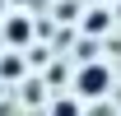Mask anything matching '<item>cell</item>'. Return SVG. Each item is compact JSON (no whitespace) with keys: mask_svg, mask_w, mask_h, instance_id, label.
Masks as SVG:
<instances>
[{"mask_svg":"<svg viewBox=\"0 0 121 116\" xmlns=\"http://www.w3.org/2000/svg\"><path fill=\"white\" fill-rule=\"evenodd\" d=\"M75 98L79 102H93V98H107V88H112V70L107 65H98V60H84L75 70Z\"/></svg>","mask_w":121,"mask_h":116,"instance_id":"cell-1","label":"cell"},{"mask_svg":"<svg viewBox=\"0 0 121 116\" xmlns=\"http://www.w3.org/2000/svg\"><path fill=\"white\" fill-rule=\"evenodd\" d=\"M0 37H5V46H9V51H23V46L33 42V19H28V14H14V9H5V14H0Z\"/></svg>","mask_w":121,"mask_h":116,"instance_id":"cell-2","label":"cell"},{"mask_svg":"<svg viewBox=\"0 0 121 116\" xmlns=\"http://www.w3.org/2000/svg\"><path fill=\"white\" fill-rule=\"evenodd\" d=\"M107 28H112V14H107L103 5H93V9H84V33H89V37H103Z\"/></svg>","mask_w":121,"mask_h":116,"instance_id":"cell-3","label":"cell"},{"mask_svg":"<svg viewBox=\"0 0 121 116\" xmlns=\"http://www.w3.org/2000/svg\"><path fill=\"white\" fill-rule=\"evenodd\" d=\"M0 79H23V51H5L0 56Z\"/></svg>","mask_w":121,"mask_h":116,"instance_id":"cell-4","label":"cell"},{"mask_svg":"<svg viewBox=\"0 0 121 116\" xmlns=\"http://www.w3.org/2000/svg\"><path fill=\"white\" fill-rule=\"evenodd\" d=\"M47 116H84V102H79L75 93H70V98H56V102H51V112H47Z\"/></svg>","mask_w":121,"mask_h":116,"instance_id":"cell-5","label":"cell"},{"mask_svg":"<svg viewBox=\"0 0 121 116\" xmlns=\"http://www.w3.org/2000/svg\"><path fill=\"white\" fill-rule=\"evenodd\" d=\"M5 9H9V0H0V14H5Z\"/></svg>","mask_w":121,"mask_h":116,"instance_id":"cell-6","label":"cell"}]
</instances>
